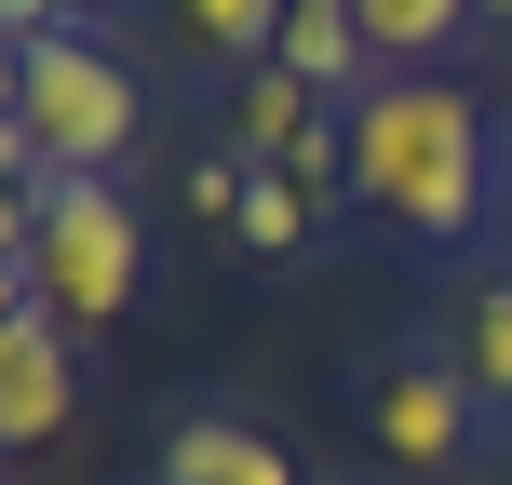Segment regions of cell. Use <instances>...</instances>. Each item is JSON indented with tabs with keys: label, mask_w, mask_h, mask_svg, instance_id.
<instances>
[{
	"label": "cell",
	"mask_w": 512,
	"mask_h": 485,
	"mask_svg": "<svg viewBox=\"0 0 512 485\" xmlns=\"http://www.w3.org/2000/svg\"><path fill=\"white\" fill-rule=\"evenodd\" d=\"M351 189L405 243H459L499 203L486 95H459V81H378V95H351Z\"/></svg>",
	"instance_id": "6da1fadb"
},
{
	"label": "cell",
	"mask_w": 512,
	"mask_h": 485,
	"mask_svg": "<svg viewBox=\"0 0 512 485\" xmlns=\"http://www.w3.org/2000/svg\"><path fill=\"white\" fill-rule=\"evenodd\" d=\"M27 283L54 324H122L149 283V230L108 176H41V230H27Z\"/></svg>",
	"instance_id": "7a4b0ae2"
},
{
	"label": "cell",
	"mask_w": 512,
	"mask_h": 485,
	"mask_svg": "<svg viewBox=\"0 0 512 485\" xmlns=\"http://www.w3.org/2000/svg\"><path fill=\"white\" fill-rule=\"evenodd\" d=\"M14 122H27V149H41V176H108L149 108H135V68H122V54H95L81 27H54V41H27Z\"/></svg>",
	"instance_id": "3957f363"
},
{
	"label": "cell",
	"mask_w": 512,
	"mask_h": 485,
	"mask_svg": "<svg viewBox=\"0 0 512 485\" xmlns=\"http://www.w3.org/2000/svg\"><path fill=\"white\" fill-rule=\"evenodd\" d=\"M364 432H378L391 472H459L472 459V378L459 364H378V391H364Z\"/></svg>",
	"instance_id": "277c9868"
},
{
	"label": "cell",
	"mask_w": 512,
	"mask_h": 485,
	"mask_svg": "<svg viewBox=\"0 0 512 485\" xmlns=\"http://www.w3.org/2000/svg\"><path fill=\"white\" fill-rule=\"evenodd\" d=\"M68 391H81L68 324H54V310H14V324H0V445H54L68 432Z\"/></svg>",
	"instance_id": "5b68a950"
},
{
	"label": "cell",
	"mask_w": 512,
	"mask_h": 485,
	"mask_svg": "<svg viewBox=\"0 0 512 485\" xmlns=\"http://www.w3.org/2000/svg\"><path fill=\"white\" fill-rule=\"evenodd\" d=\"M162 485H297V459H283L270 432H243V418H176Z\"/></svg>",
	"instance_id": "8992f818"
},
{
	"label": "cell",
	"mask_w": 512,
	"mask_h": 485,
	"mask_svg": "<svg viewBox=\"0 0 512 485\" xmlns=\"http://www.w3.org/2000/svg\"><path fill=\"white\" fill-rule=\"evenodd\" d=\"M270 68H297L310 95H351L364 81V0H283V54Z\"/></svg>",
	"instance_id": "52a82bcc"
},
{
	"label": "cell",
	"mask_w": 512,
	"mask_h": 485,
	"mask_svg": "<svg viewBox=\"0 0 512 485\" xmlns=\"http://www.w3.org/2000/svg\"><path fill=\"white\" fill-rule=\"evenodd\" d=\"M162 27H176L203 68H270L283 54V0H162Z\"/></svg>",
	"instance_id": "ba28073f"
},
{
	"label": "cell",
	"mask_w": 512,
	"mask_h": 485,
	"mask_svg": "<svg viewBox=\"0 0 512 485\" xmlns=\"http://www.w3.org/2000/svg\"><path fill=\"white\" fill-rule=\"evenodd\" d=\"M445 364L472 378V405H512V270H486L459 297V337H445Z\"/></svg>",
	"instance_id": "9c48e42d"
},
{
	"label": "cell",
	"mask_w": 512,
	"mask_h": 485,
	"mask_svg": "<svg viewBox=\"0 0 512 485\" xmlns=\"http://www.w3.org/2000/svg\"><path fill=\"white\" fill-rule=\"evenodd\" d=\"M472 27H486V14H472V0H364V54H391V68H432V54H459L472 41Z\"/></svg>",
	"instance_id": "30bf717a"
},
{
	"label": "cell",
	"mask_w": 512,
	"mask_h": 485,
	"mask_svg": "<svg viewBox=\"0 0 512 485\" xmlns=\"http://www.w3.org/2000/svg\"><path fill=\"white\" fill-rule=\"evenodd\" d=\"M230 230H243L256 256H297V243H310V189H297V176H243V216H230Z\"/></svg>",
	"instance_id": "8fae6325"
},
{
	"label": "cell",
	"mask_w": 512,
	"mask_h": 485,
	"mask_svg": "<svg viewBox=\"0 0 512 485\" xmlns=\"http://www.w3.org/2000/svg\"><path fill=\"white\" fill-rule=\"evenodd\" d=\"M27 230H41V189H0V270H27Z\"/></svg>",
	"instance_id": "7c38bea8"
},
{
	"label": "cell",
	"mask_w": 512,
	"mask_h": 485,
	"mask_svg": "<svg viewBox=\"0 0 512 485\" xmlns=\"http://www.w3.org/2000/svg\"><path fill=\"white\" fill-rule=\"evenodd\" d=\"M0 41H54V0H0Z\"/></svg>",
	"instance_id": "4fadbf2b"
},
{
	"label": "cell",
	"mask_w": 512,
	"mask_h": 485,
	"mask_svg": "<svg viewBox=\"0 0 512 485\" xmlns=\"http://www.w3.org/2000/svg\"><path fill=\"white\" fill-rule=\"evenodd\" d=\"M499 230H512V176H499Z\"/></svg>",
	"instance_id": "5bb4252c"
},
{
	"label": "cell",
	"mask_w": 512,
	"mask_h": 485,
	"mask_svg": "<svg viewBox=\"0 0 512 485\" xmlns=\"http://www.w3.org/2000/svg\"><path fill=\"white\" fill-rule=\"evenodd\" d=\"M472 14H512V0H472Z\"/></svg>",
	"instance_id": "9a60e30c"
}]
</instances>
